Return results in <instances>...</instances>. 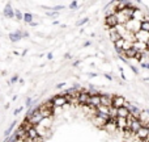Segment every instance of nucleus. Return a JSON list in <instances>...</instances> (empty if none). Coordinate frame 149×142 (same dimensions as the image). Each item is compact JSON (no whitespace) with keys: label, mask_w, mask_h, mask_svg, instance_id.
<instances>
[{"label":"nucleus","mask_w":149,"mask_h":142,"mask_svg":"<svg viewBox=\"0 0 149 142\" xmlns=\"http://www.w3.org/2000/svg\"><path fill=\"white\" fill-rule=\"evenodd\" d=\"M16 80H17V76H13L12 79H10V82H9V83H15Z\"/></svg>","instance_id":"nucleus-31"},{"label":"nucleus","mask_w":149,"mask_h":142,"mask_svg":"<svg viewBox=\"0 0 149 142\" xmlns=\"http://www.w3.org/2000/svg\"><path fill=\"white\" fill-rule=\"evenodd\" d=\"M107 121L109 120L103 119V117H101V116H97V114H95V117H94V124L97 125L98 128H101V129H103V126L106 125V122Z\"/></svg>","instance_id":"nucleus-18"},{"label":"nucleus","mask_w":149,"mask_h":142,"mask_svg":"<svg viewBox=\"0 0 149 142\" xmlns=\"http://www.w3.org/2000/svg\"><path fill=\"white\" fill-rule=\"evenodd\" d=\"M116 126L122 132L127 130V128H128V119L127 117H116Z\"/></svg>","instance_id":"nucleus-7"},{"label":"nucleus","mask_w":149,"mask_h":142,"mask_svg":"<svg viewBox=\"0 0 149 142\" xmlns=\"http://www.w3.org/2000/svg\"><path fill=\"white\" fill-rule=\"evenodd\" d=\"M127 103V100L123 97V96H114V100H113V105L115 108H120V107H124Z\"/></svg>","instance_id":"nucleus-15"},{"label":"nucleus","mask_w":149,"mask_h":142,"mask_svg":"<svg viewBox=\"0 0 149 142\" xmlns=\"http://www.w3.org/2000/svg\"><path fill=\"white\" fill-rule=\"evenodd\" d=\"M131 114V111H130L128 107H120L118 108V117H128Z\"/></svg>","instance_id":"nucleus-17"},{"label":"nucleus","mask_w":149,"mask_h":142,"mask_svg":"<svg viewBox=\"0 0 149 142\" xmlns=\"http://www.w3.org/2000/svg\"><path fill=\"white\" fill-rule=\"evenodd\" d=\"M4 16H5V17H8V18H13V17H16V12L13 11V8L10 7L9 3L7 4V7H5V9H4Z\"/></svg>","instance_id":"nucleus-16"},{"label":"nucleus","mask_w":149,"mask_h":142,"mask_svg":"<svg viewBox=\"0 0 149 142\" xmlns=\"http://www.w3.org/2000/svg\"><path fill=\"white\" fill-rule=\"evenodd\" d=\"M105 24L107 28H114V26L118 25V18H116L115 15L105 16Z\"/></svg>","instance_id":"nucleus-10"},{"label":"nucleus","mask_w":149,"mask_h":142,"mask_svg":"<svg viewBox=\"0 0 149 142\" xmlns=\"http://www.w3.org/2000/svg\"><path fill=\"white\" fill-rule=\"evenodd\" d=\"M70 8H71V9H76V8H77V1H76V0H73V1L71 3Z\"/></svg>","instance_id":"nucleus-25"},{"label":"nucleus","mask_w":149,"mask_h":142,"mask_svg":"<svg viewBox=\"0 0 149 142\" xmlns=\"http://www.w3.org/2000/svg\"><path fill=\"white\" fill-rule=\"evenodd\" d=\"M144 112H145V113H147V114H149V109H145Z\"/></svg>","instance_id":"nucleus-34"},{"label":"nucleus","mask_w":149,"mask_h":142,"mask_svg":"<svg viewBox=\"0 0 149 142\" xmlns=\"http://www.w3.org/2000/svg\"><path fill=\"white\" fill-rule=\"evenodd\" d=\"M135 37H136V41H141V42H145V44H148L149 42V32L147 30H139L136 34H135Z\"/></svg>","instance_id":"nucleus-8"},{"label":"nucleus","mask_w":149,"mask_h":142,"mask_svg":"<svg viewBox=\"0 0 149 142\" xmlns=\"http://www.w3.org/2000/svg\"><path fill=\"white\" fill-rule=\"evenodd\" d=\"M51 100L54 101L56 108H62V107H64L65 104L68 103V99L65 97V95H56V96H54Z\"/></svg>","instance_id":"nucleus-5"},{"label":"nucleus","mask_w":149,"mask_h":142,"mask_svg":"<svg viewBox=\"0 0 149 142\" xmlns=\"http://www.w3.org/2000/svg\"><path fill=\"white\" fill-rule=\"evenodd\" d=\"M47 58H49V59H52V54H51V53H50V54H47Z\"/></svg>","instance_id":"nucleus-33"},{"label":"nucleus","mask_w":149,"mask_h":142,"mask_svg":"<svg viewBox=\"0 0 149 142\" xmlns=\"http://www.w3.org/2000/svg\"><path fill=\"white\" fill-rule=\"evenodd\" d=\"M126 28L128 29L130 32L136 34L139 30H141V21L136 20V18H131V20L126 24Z\"/></svg>","instance_id":"nucleus-2"},{"label":"nucleus","mask_w":149,"mask_h":142,"mask_svg":"<svg viewBox=\"0 0 149 142\" xmlns=\"http://www.w3.org/2000/svg\"><path fill=\"white\" fill-rule=\"evenodd\" d=\"M22 38V33L21 32H16V33H10L9 34V40L12 42H17L18 40Z\"/></svg>","instance_id":"nucleus-20"},{"label":"nucleus","mask_w":149,"mask_h":142,"mask_svg":"<svg viewBox=\"0 0 149 142\" xmlns=\"http://www.w3.org/2000/svg\"><path fill=\"white\" fill-rule=\"evenodd\" d=\"M132 18H136V20H139V21H147L149 20V18H147V16L144 15V12H143L140 8H136V9L134 11V16H132Z\"/></svg>","instance_id":"nucleus-13"},{"label":"nucleus","mask_w":149,"mask_h":142,"mask_svg":"<svg viewBox=\"0 0 149 142\" xmlns=\"http://www.w3.org/2000/svg\"><path fill=\"white\" fill-rule=\"evenodd\" d=\"M15 142H28V141H25V140H21V138H17Z\"/></svg>","instance_id":"nucleus-32"},{"label":"nucleus","mask_w":149,"mask_h":142,"mask_svg":"<svg viewBox=\"0 0 149 142\" xmlns=\"http://www.w3.org/2000/svg\"><path fill=\"white\" fill-rule=\"evenodd\" d=\"M26 120H28V121L30 122L31 125H34V126H38V125L45 120V117L42 116V113L39 112V109L37 108V109H34V111H31V112H28Z\"/></svg>","instance_id":"nucleus-1"},{"label":"nucleus","mask_w":149,"mask_h":142,"mask_svg":"<svg viewBox=\"0 0 149 142\" xmlns=\"http://www.w3.org/2000/svg\"><path fill=\"white\" fill-rule=\"evenodd\" d=\"M24 21L28 24L33 23V15H31V13H25V15H24Z\"/></svg>","instance_id":"nucleus-21"},{"label":"nucleus","mask_w":149,"mask_h":142,"mask_svg":"<svg viewBox=\"0 0 149 142\" xmlns=\"http://www.w3.org/2000/svg\"><path fill=\"white\" fill-rule=\"evenodd\" d=\"M16 124H17V122H16V121H13L12 124H10L9 129H7V130H5V133H4V136H5V137H9L10 132H12V129H13V128H15V125H16Z\"/></svg>","instance_id":"nucleus-22"},{"label":"nucleus","mask_w":149,"mask_h":142,"mask_svg":"<svg viewBox=\"0 0 149 142\" xmlns=\"http://www.w3.org/2000/svg\"><path fill=\"white\" fill-rule=\"evenodd\" d=\"M89 97H90L89 91L81 90V93H80V96H79V103H80V105H88Z\"/></svg>","instance_id":"nucleus-9"},{"label":"nucleus","mask_w":149,"mask_h":142,"mask_svg":"<svg viewBox=\"0 0 149 142\" xmlns=\"http://www.w3.org/2000/svg\"><path fill=\"white\" fill-rule=\"evenodd\" d=\"M137 53L139 52H137L135 47H131V49H128V50H124L120 55H123L126 59H135V57L137 55Z\"/></svg>","instance_id":"nucleus-12"},{"label":"nucleus","mask_w":149,"mask_h":142,"mask_svg":"<svg viewBox=\"0 0 149 142\" xmlns=\"http://www.w3.org/2000/svg\"><path fill=\"white\" fill-rule=\"evenodd\" d=\"M130 67H131V70H132V71H134V74H136V75H137V74H139V70H137V69H136V67H135V66L130 65Z\"/></svg>","instance_id":"nucleus-27"},{"label":"nucleus","mask_w":149,"mask_h":142,"mask_svg":"<svg viewBox=\"0 0 149 142\" xmlns=\"http://www.w3.org/2000/svg\"><path fill=\"white\" fill-rule=\"evenodd\" d=\"M147 45H148V50H149V42H148V44H147Z\"/></svg>","instance_id":"nucleus-36"},{"label":"nucleus","mask_w":149,"mask_h":142,"mask_svg":"<svg viewBox=\"0 0 149 142\" xmlns=\"http://www.w3.org/2000/svg\"><path fill=\"white\" fill-rule=\"evenodd\" d=\"M16 17H17V20H24V15L18 9L16 11Z\"/></svg>","instance_id":"nucleus-24"},{"label":"nucleus","mask_w":149,"mask_h":142,"mask_svg":"<svg viewBox=\"0 0 149 142\" xmlns=\"http://www.w3.org/2000/svg\"><path fill=\"white\" fill-rule=\"evenodd\" d=\"M88 20H89V18H84V20H80V21H77V26H80V25H84L85 23H88Z\"/></svg>","instance_id":"nucleus-26"},{"label":"nucleus","mask_w":149,"mask_h":142,"mask_svg":"<svg viewBox=\"0 0 149 142\" xmlns=\"http://www.w3.org/2000/svg\"><path fill=\"white\" fill-rule=\"evenodd\" d=\"M134 47L137 50L139 53H147L148 52V45L145 44V42H141V41H136V42H134Z\"/></svg>","instance_id":"nucleus-14"},{"label":"nucleus","mask_w":149,"mask_h":142,"mask_svg":"<svg viewBox=\"0 0 149 142\" xmlns=\"http://www.w3.org/2000/svg\"><path fill=\"white\" fill-rule=\"evenodd\" d=\"M141 29H143V30L149 32V20L143 21V23H141Z\"/></svg>","instance_id":"nucleus-23"},{"label":"nucleus","mask_w":149,"mask_h":142,"mask_svg":"<svg viewBox=\"0 0 149 142\" xmlns=\"http://www.w3.org/2000/svg\"><path fill=\"white\" fill-rule=\"evenodd\" d=\"M141 67L143 69H148L149 70V62L147 63V62H141Z\"/></svg>","instance_id":"nucleus-28"},{"label":"nucleus","mask_w":149,"mask_h":142,"mask_svg":"<svg viewBox=\"0 0 149 142\" xmlns=\"http://www.w3.org/2000/svg\"><path fill=\"white\" fill-rule=\"evenodd\" d=\"M135 136H136V138H139V140H141V141L148 140L149 138V126L148 125H144V126H143Z\"/></svg>","instance_id":"nucleus-6"},{"label":"nucleus","mask_w":149,"mask_h":142,"mask_svg":"<svg viewBox=\"0 0 149 142\" xmlns=\"http://www.w3.org/2000/svg\"><path fill=\"white\" fill-rule=\"evenodd\" d=\"M109 30H110V38H111V41H113V42H116L118 40L122 38V36L118 33V32H116L115 26H114V28H110Z\"/></svg>","instance_id":"nucleus-19"},{"label":"nucleus","mask_w":149,"mask_h":142,"mask_svg":"<svg viewBox=\"0 0 149 142\" xmlns=\"http://www.w3.org/2000/svg\"><path fill=\"white\" fill-rule=\"evenodd\" d=\"M113 100H114V96L109 95V93H102V95H101V104H102V105L111 107L113 105Z\"/></svg>","instance_id":"nucleus-11"},{"label":"nucleus","mask_w":149,"mask_h":142,"mask_svg":"<svg viewBox=\"0 0 149 142\" xmlns=\"http://www.w3.org/2000/svg\"><path fill=\"white\" fill-rule=\"evenodd\" d=\"M30 105H31V99H28V100H26V107L29 108Z\"/></svg>","instance_id":"nucleus-29"},{"label":"nucleus","mask_w":149,"mask_h":142,"mask_svg":"<svg viewBox=\"0 0 149 142\" xmlns=\"http://www.w3.org/2000/svg\"><path fill=\"white\" fill-rule=\"evenodd\" d=\"M136 1H137V3H140V1H141V0H136Z\"/></svg>","instance_id":"nucleus-35"},{"label":"nucleus","mask_w":149,"mask_h":142,"mask_svg":"<svg viewBox=\"0 0 149 142\" xmlns=\"http://www.w3.org/2000/svg\"><path fill=\"white\" fill-rule=\"evenodd\" d=\"M89 93H90V97H89V101H88V105L92 107V108L100 107L101 105V93L92 92V91H89Z\"/></svg>","instance_id":"nucleus-3"},{"label":"nucleus","mask_w":149,"mask_h":142,"mask_svg":"<svg viewBox=\"0 0 149 142\" xmlns=\"http://www.w3.org/2000/svg\"><path fill=\"white\" fill-rule=\"evenodd\" d=\"M21 111H22V107H20V108H18V109H16V111H15V114H18Z\"/></svg>","instance_id":"nucleus-30"},{"label":"nucleus","mask_w":149,"mask_h":142,"mask_svg":"<svg viewBox=\"0 0 149 142\" xmlns=\"http://www.w3.org/2000/svg\"><path fill=\"white\" fill-rule=\"evenodd\" d=\"M118 4H119V0H113V1L109 3L105 7V16L115 15L118 12Z\"/></svg>","instance_id":"nucleus-4"}]
</instances>
